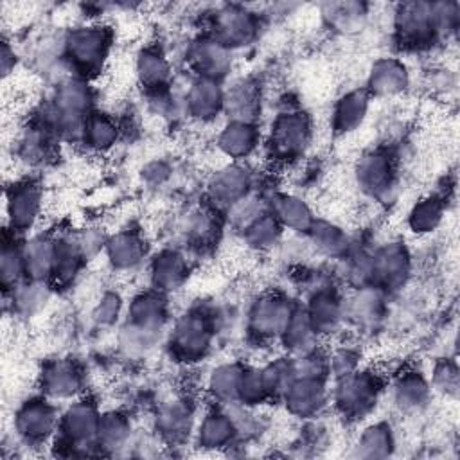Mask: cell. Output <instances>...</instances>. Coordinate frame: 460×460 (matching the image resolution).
I'll return each mask as SVG.
<instances>
[{
    "mask_svg": "<svg viewBox=\"0 0 460 460\" xmlns=\"http://www.w3.org/2000/svg\"><path fill=\"white\" fill-rule=\"evenodd\" d=\"M167 323L169 304L164 293L149 288L133 295L119 327V349L129 358L146 356L158 345Z\"/></svg>",
    "mask_w": 460,
    "mask_h": 460,
    "instance_id": "1",
    "label": "cell"
},
{
    "mask_svg": "<svg viewBox=\"0 0 460 460\" xmlns=\"http://www.w3.org/2000/svg\"><path fill=\"white\" fill-rule=\"evenodd\" d=\"M111 29L102 23L77 25L63 34V61L70 75L92 79L104 68L111 50Z\"/></svg>",
    "mask_w": 460,
    "mask_h": 460,
    "instance_id": "2",
    "label": "cell"
},
{
    "mask_svg": "<svg viewBox=\"0 0 460 460\" xmlns=\"http://www.w3.org/2000/svg\"><path fill=\"white\" fill-rule=\"evenodd\" d=\"M214 336V313L208 309L192 307L172 322L167 336V350L174 361L194 365L208 356Z\"/></svg>",
    "mask_w": 460,
    "mask_h": 460,
    "instance_id": "3",
    "label": "cell"
},
{
    "mask_svg": "<svg viewBox=\"0 0 460 460\" xmlns=\"http://www.w3.org/2000/svg\"><path fill=\"white\" fill-rule=\"evenodd\" d=\"M383 390L385 379L381 374L368 368H356L336 379L331 401L341 419L358 422L374 411Z\"/></svg>",
    "mask_w": 460,
    "mask_h": 460,
    "instance_id": "4",
    "label": "cell"
},
{
    "mask_svg": "<svg viewBox=\"0 0 460 460\" xmlns=\"http://www.w3.org/2000/svg\"><path fill=\"white\" fill-rule=\"evenodd\" d=\"M311 140V115L296 106H286L271 120L266 147L273 162L286 165L300 160L309 149Z\"/></svg>",
    "mask_w": 460,
    "mask_h": 460,
    "instance_id": "5",
    "label": "cell"
},
{
    "mask_svg": "<svg viewBox=\"0 0 460 460\" xmlns=\"http://www.w3.org/2000/svg\"><path fill=\"white\" fill-rule=\"evenodd\" d=\"M101 408L95 399L79 395L61 410L58 433L54 444L68 449L70 455H90V449H97V426Z\"/></svg>",
    "mask_w": 460,
    "mask_h": 460,
    "instance_id": "6",
    "label": "cell"
},
{
    "mask_svg": "<svg viewBox=\"0 0 460 460\" xmlns=\"http://www.w3.org/2000/svg\"><path fill=\"white\" fill-rule=\"evenodd\" d=\"M56 402L43 394L27 397L18 404L13 415V431L23 446L38 447L54 440L59 426Z\"/></svg>",
    "mask_w": 460,
    "mask_h": 460,
    "instance_id": "7",
    "label": "cell"
},
{
    "mask_svg": "<svg viewBox=\"0 0 460 460\" xmlns=\"http://www.w3.org/2000/svg\"><path fill=\"white\" fill-rule=\"evenodd\" d=\"M43 212V189L34 178H18L5 187V228L16 235L31 232Z\"/></svg>",
    "mask_w": 460,
    "mask_h": 460,
    "instance_id": "8",
    "label": "cell"
},
{
    "mask_svg": "<svg viewBox=\"0 0 460 460\" xmlns=\"http://www.w3.org/2000/svg\"><path fill=\"white\" fill-rule=\"evenodd\" d=\"M296 302L279 291H268L257 296L246 316V329L257 341H279Z\"/></svg>",
    "mask_w": 460,
    "mask_h": 460,
    "instance_id": "9",
    "label": "cell"
},
{
    "mask_svg": "<svg viewBox=\"0 0 460 460\" xmlns=\"http://www.w3.org/2000/svg\"><path fill=\"white\" fill-rule=\"evenodd\" d=\"M354 178L363 194L388 203L397 189L395 160L386 149H370L356 162Z\"/></svg>",
    "mask_w": 460,
    "mask_h": 460,
    "instance_id": "10",
    "label": "cell"
},
{
    "mask_svg": "<svg viewBox=\"0 0 460 460\" xmlns=\"http://www.w3.org/2000/svg\"><path fill=\"white\" fill-rule=\"evenodd\" d=\"M261 31V18L244 5H221L212 16L208 34L219 40L230 50L243 49L257 40Z\"/></svg>",
    "mask_w": 460,
    "mask_h": 460,
    "instance_id": "11",
    "label": "cell"
},
{
    "mask_svg": "<svg viewBox=\"0 0 460 460\" xmlns=\"http://www.w3.org/2000/svg\"><path fill=\"white\" fill-rule=\"evenodd\" d=\"M394 31L397 41L404 49H424L431 45L438 36V27L433 14V4L410 2L401 4L394 16Z\"/></svg>",
    "mask_w": 460,
    "mask_h": 460,
    "instance_id": "12",
    "label": "cell"
},
{
    "mask_svg": "<svg viewBox=\"0 0 460 460\" xmlns=\"http://www.w3.org/2000/svg\"><path fill=\"white\" fill-rule=\"evenodd\" d=\"M253 192V172L241 162L219 167L207 181V199L216 210H230Z\"/></svg>",
    "mask_w": 460,
    "mask_h": 460,
    "instance_id": "13",
    "label": "cell"
},
{
    "mask_svg": "<svg viewBox=\"0 0 460 460\" xmlns=\"http://www.w3.org/2000/svg\"><path fill=\"white\" fill-rule=\"evenodd\" d=\"M368 286H374L385 293L402 288L410 275L411 259L404 244L388 243L372 255L367 257Z\"/></svg>",
    "mask_w": 460,
    "mask_h": 460,
    "instance_id": "14",
    "label": "cell"
},
{
    "mask_svg": "<svg viewBox=\"0 0 460 460\" xmlns=\"http://www.w3.org/2000/svg\"><path fill=\"white\" fill-rule=\"evenodd\" d=\"M38 390L54 402L74 401L75 397L83 395L84 372L74 359H49L41 365L38 374Z\"/></svg>",
    "mask_w": 460,
    "mask_h": 460,
    "instance_id": "15",
    "label": "cell"
},
{
    "mask_svg": "<svg viewBox=\"0 0 460 460\" xmlns=\"http://www.w3.org/2000/svg\"><path fill=\"white\" fill-rule=\"evenodd\" d=\"M234 50L225 47L212 34H201L194 38L185 52V61L194 77H205L223 81L234 65Z\"/></svg>",
    "mask_w": 460,
    "mask_h": 460,
    "instance_id": "16",
    "label": "cell"
},
{
    "mask_svg": "<svg viewBox=\"0 0 460 460\" xmlns=\"http://www.w3.org/2000/svg\"><path fill=\"white\" fill-rule=\"evenodd\" d=\"M196 424L194 402L185 395L169 399L156 408L155 431L169 446H180L192 438Z\"/></svg>",
    "mask_w": 460,
    "mask_h": 460,
    "instance_id": "17",
    "label": "cell"
},
{
    "mask_svg": "<svg viewBox=\"0 0 460 460\" xmlns=\"http://www.w3.org/2000/svg\"><path fill=\"white\" fill-rule=\"evenodd\" d=\"M305 314L318 338L336 334L347 316V304L341 293L332 286H318L304 304Z\"/></svg>",
    "mask_w": 460,
    "mask_h": 460,
    "instance_id": "18",
    "label": "cell"
},
{
    "mask_svg": "<svg viewBox=\"0 0 460 460\" xmlns=\"http://www.w3.org/2000/svg\"><path fill=\"white\" fill-rule=\"evenodd\" d=\"M289 415L296 419H316L331 402L327 379L296 376L280 397Z\"/></svg>",
    "mask_w": 460,
    "mask_h": 460,
    "instance_id": "19",
    "label": "cell"
},
{
    "mask_svg": "<svg viewBox=\"0 0 460 460\" xmlns=\"http://www.w3.org/2000/svg\"><path fill=\"white\" fill-rule=\"evenodd\" d=\"M225 108V86L221 81L192 77L183 93V113L198 122L216 120Z\"/></svg>",
    "mask_w": 460,
    "mask_h": 460,
    "instance_id": "20",
    "label": "cell"
},
{
    "mask_svg": "<svg viewBox=\"0 0 460 460\" xmlns=\"http://www.w3.org/2000/svg\"><path fill=\"white\" fill-rule=\"evenodd\" d=\"M239 428L230 411L219 408L208 410L196 424L194 444L203 451H223L235 444Z\"/></svg>",
    "mask_w": 460,
    "mask_h": 460,
    "instance_id": "21",
    "label": "cell"
},
{
    "mask_svg": "<svg viewBox=\"0 0 460 460\" xmlns=\"http://www.w3.org/2000/svg\"><path fill=\"white\" fill-rule=\"evenodd\" d=\"M261 84L255 77H237L225 88L223 113L228 120H243L257 124L261 113Z\"/></svg>",
    "mask_w": 460,
    "mask_h": 460,
    "instance_id": "22",
    "label": "cell"
},
{
    "mask_svg": "<svg viewBox=\"0 0 460 460\" xmlns=\"http://www.w3.org/2000/svg\"><path fill=\"white\" fill-rule=\"evenodd\" d=\"M104 255L113 271H133L142 266L147 255L146 241L137 230H119L108 235L104 244Z\"/></svg>",
    "mask_w": 460,
    "mask_h": 460,
    "instance_id": "23",
    "label": "cell"
},
{
    "mask_svg": "<svg viewBox=\"0 0 460 460\" xmlns=\"http://www.w3.org/2000/svg\"><path fill=\"white\" fill-rule=\"evenodd\" d=\"M151 288L167 295L183 286L189 275V261L176 248H162L149 261Z\"/></svg>",
    "mask_w": 460,
    "mask_h": 460,
    "instance_id": "24",
    "label": "cell"
},
{
    "mask_svg": "<svg viewBox=\"0 0 460 460\" xmlns=\"http://www.w3.org/2000/svg\"><path fill=\"white\" fill-rule=\"evenodd\" d=\"M135 75L146 93L172 86V65L165 50L160 45L142 47L135 58Z\"/></svg>",
    "mask_w": 460,
    "mask_h": 460,
    "instance_id": "25",
    "label": "cell"
},
{
    "mask_svg": "<svg viewBox=\"0 0 460 460\" xmlns=\"http://www.w3.org/2000/svg\"><path fill=\"white\" fill-rule=\"evenodd\" d=\"M372 97L365 88H354L338 97L331 111V129L336 137H345L359 129L368 115Z\"/></svg>",
    "mask_w": 460,
    "mask_h": 460,
    "instance_id": "26",
    "label": "cell"
},
{
    "mask_svg": "<svg viewBox=\"0 0 460 460\" xmlns=\"http://www.w3.org/2000/svg\"><path fill=\"white\" fill-rule=\"evenodd\" d=\"M433 390L429 379L417 368L401 370L392 381V401L404 413H417L428 406Z\"/></svg>",
    "mask_w": 460,
    "mask_h": 460,
    "instance_id": "27",
    "label": "cell"
},
{
    "mask_svg": "<svg viewBox=\"0 0 460 460\" xmlns=\"http://www.w3.org/2000/svg\"><path fill=\"white\" fill-rule=\"evenodd\" d=\"M410 86V72L397 58H377L368 72L365 90L370 97H394Z\"/></svg>",
    "mask_w": 460,
    "mask_h": 460,
    "instance_id": "28",
    "label": "cell"
},
{
    "mask_svg": "<svg viewBox=\"0 0 460 460\" xmlns=\"http://www.w3.org/2000/svg\"><path fill=\"white\" fill-rule=\"evenodd\" d=\"M261 144L259 126L243 120H226L219 129L216 146L232 162H243L250 158Z\"/></svg>",
    "mask_w": 460,
    "mask_h": 460,
    "instance_id": "29",
    "label": "cell"
},
{
    "mask_svg": "<svg viewBox=\"0 0 460 460\" xmlns=\"http://www.w3.org/2000/svg\"><path fill=\"white\" fill-rule=\"evenodd\" d=\"M88 262L84 257L75 234L54 235V266L50 286L52 288H68L74 284L83 266Z\"/></svg>",
    "mask_w": 460,
    "mask_h": 460,
    "instance_id": "30",
    "label": "cell"
},
{
    "mask_svg": "<svg viewBox=\"0 0 460 460\" xmlns=\"http://www.w3.org/2000/svg\"><path fill=\"white\" fill-rule=\"evenodd\" d=\"M268 212H271L284 230H291L296 234H305L311 223L314 221V214L309 203L291 192H273L268 199Z\"/></svg>",
    "mask_w": 460,
    "mask_h": 460,
    "instance_id": "31",
    "label": "cell"
},
{
    "mask_svg": "<svg viewBox=\"0 0 460 460\" xmlns=\"http://www.w3.org/2000/svg\"><path fill=\"white\" fill-rule=\"evenodd\" d=\"M309 246L327 259H343L350 250L349 234L334 221L314 217L305 232Z\"/></svg>",
    "mask_w": 460,
    "mask_h": 460,
    "instance_id": "32",
    "label": "cell"
},
{
    "mask_svg": "<svg viewBox=\"0 0 460 460\" xmlns=\"http://www.w3.org/2000/svg\"><path fill=\"white\" fill-rule=\"evenodd\" d=\"M133 435L131 417L122 410H104L99 417L97 426V449L101 453H115L129 446Z\"/></svg>",
    "mask_w": 460,
    "mask_h": 460,
    "instance_id": "33",
    "label": "cell"
},
{
    "mask_svg": "<svg viewBox=\"0 0 460 460\" xmlns=\"http://www.w3.org/2000/svg\"><path fill=\"white\" fill-rule=\"evenodd\" d=\"M25 279L50 282L54 266V235L36 234L23 241Z\"/></svg>",
    "mask_w": 460,
    "mask_h": 460,
    "instance_id": "34",
    "label": "cell"
},
{
    "mask_svg": "<svg viewBox=\"0 0 460 460\" xmlns=\"http://www.w3.org/2000/svg\"><path fill=\"white\" fill-rule=\"evenodd\" d=\"M244 363L241 361H223L217 363L207 376V394L217 406H228L237 402V390L241 376L244 372Z\"/></svg>",
    "mask_w": 460,
    "mask_h": 460,
    "instance_id": "35",
    "label": "cell"
},
{
    "mask_svg": "<svg viewBox=\"0 0 460 460\" xmlns=\"http://www.w3.org/2000/svg\"><path fill=\"white\" fill-rule=\"evenodd\" d=\"M395 449V433L388 420L370 422L361 429L352 446V456L358 458H386Z\"/></svg>",
    "mask_w": 460,
    "mask_h": 460,
    "instance_id": "36",
    "label": "cell"
},
{
    "mask_svg": "<svg viewBox=\"0 0 460 460\" xmlns=\"http://www.w3.org/2000/svg\"><path fill=\"white\" fill-rule=\"evenodd\" d=\"M119 138L120 126L117 124V120L108 113L93 110L86 117L79 144H83V147L92 153H106L115 147Z\"/></svg>",
    "mask_w": 460,
    "mask_h": 460,
    "instance_id": "37",
    "label": "cell"
},
{
    "mask_svg": "<svg viewBox=\"0 0 460 460\" xmlns=\"http://www.w3.org/2000/svg\"><path fill=\"white\" fill-rule=\"evenodd\" d=\"M279 341H280L282 349L286 350V354H289V356H298V354L307 352L318 345V336L311 327V322L305 314L304 305L296 304Z\"/></svg>",
    "mask_w": 460,
    "mask_h": 460,
    "instance_id": "38",
    "label": "cell"
},
{
    "mask_svg": "<svg viewBox=\"0 0 460 460\" xmlns=\"http://www.w3.org/2000/svg\"><path fill=\"white\" fill-rule=\"evenodd\" d=\"M446 217V198L440 194H428L413 203L406 223L415 235H428L435 232Z\"/></svg>",
    "mask_w": 460,
    "mask_h": 460,
    "instance_id": "39",
    "label": "cell"
},
{
    "mask_svg": "<svg viewBox=\"0 0 460 460\" xmlns=\"http://www.w3.org/2000/svg\"><path fill=\"white\" fill-rule=\"evenodd\" d=\"M244 244L253 252H270L282 243L284 228L271 212H264L248 223L243 230Z\"/></svg>",
    "mask_w": 460,
    "mask_h": 460,
    "instance_id": "40",
    "label": "cell"
},
{
    "mask_svg": "<svg viewBox=\"0 0 460 460\" xmlns=\"http://www.w3.org/2000/svg\"><path fill=\"white\" fill-rule=\"evenodd\" d=\"M23 241L20 235L13 234L11 230H4V243L0 253V277L4 293L11 291L18 282L25 279V266H23Z\"/></svg>",
    "mask_w": 460,
    "mask_h": 460,
    "instance_id": "41",
    "label": "cell"
},
{
    "mask_svg": "<svg viewBox=\"0 0 460 460\" xmlns=\"http://www.w3.org/2000/svg\"><path fill=\"white\" fill-rule=\"evenodd\" d=\"M50 282L23 279L11 291L4 293V296H11L13 311H16L20 316H32L45 305L50 296Z\"/></svg>",
    "mask_w": 460,
    "mask_h": 460,
    "instance_id": "42",
    "label": "cell"
},
{
    "mask_svg": "<svg viewBox=\"0 0 460 460\" xmlns=\"http://www.w3.org/2000/svg\"><path fill=\"white\" fill-rule=\"evenodd\" d=\"M217 232H219V217L216 208L212 207L194 208L187 214V219L183 223V234L190 244L205 246L216 239Z\"/></svg>",
    "mask_w": 460,
    "mask_h": 460,
    "instance_id": "43",
    "label": "cell"
},
{
    "mask_svg": "<svg viewBox=\"0 0 460 460\" xmlns=\"http://www.w3.org/2000/svg\"><path fill=\"white\" fill-rule=\"evenodd\" d=\"M261 370H262V377H264V383H266L271 401H280V397L284 395L288 386L296 377L295 361H293V356H289V354L279 356V358L268 361L264 367H261Z\"/></svg>",
    "mask_w": 460,
    "mask_h": 460,
    "instance_id": "44",
    "label": "cell"
},
{
    "mask_svg": "<svg viewBox=\"0 0 460 460\" xmlns=\"http://www.w3.org/2000/svg\"><path fill=\"white\" fill-rule=\"evenodd\" d=\"M268 401L271 399L262 377V370L259 367L246 365L237 390V404L246 408H257Z\"/></svg>",
    "mask_w": 460,
    "mask_h": 460,
    "instance_id": "45",
    "label": "cell"
},
{
    "mask_svg": "<svg viewBox=\"0 0 460 460\" xmlns=\"http://www.w3.org/2000/svg\"><path fill=\"white\" fill-rule=\"evenodd\" d=\"M429 386H431L433 392H437L444 397L456 399L458 397V367H456V361L451 359V358L438 359L431 368Z\"/></svg>",
    "mask_w": 460,
    "mask_h": 460,
    "instance_id": "46",
    "label": "cell"
},
{
    "mask_svg": "<svg viewBox=\"0 0 460 460\" xmlns=\"http://www.w3.org/2000/svg\"><path fill=\"white\" fill-rule=\"evenodd\" d=\"M327 13L325 18L329 20V23L341 31V32H349L354 31L361 25V22L365 20V9L361 4H354V2H347V4H329L327 5Z\"/></svg>",
    "mask_w": 460,
    "mask_h": 460,
    "instance_id": "47",
    "label": "cell"
},
{
    "mask_svg": "<svg viewBox=\"0 0 460 460\" xmlns=\"http://www.w3.org/2000/svg\"><path fill=\"white\" fill-rule=\"evenodd\" d=\"M124 313H126V307L120 293L104 291L95 302V305L92 307V320L99 327H111L120 320Z\"/></svg>",
    "mask_w": 460,
    "mask_h": 460,
    "instance_id": "48",
    "label": "cell"
},
{
    "mask_svg": "<svg viewBox=\"0 0 460 460\" xmlns=\"http://www.w3.org/2000/svg\"><path fill=\"white\" fill-rule=\"evenodd\" d=\"M359 368V352L350 345H340L329 350V374L336 379Z\"/></svg>",
    "mask_w": 460,
    "mask_h": 460,
    "instance_id": "49",
    "label": "cell"
},
{
    "mask_svg": "<svg viewBox=\"0 0 460 460\" xmlns=\"http://www.w3.org/2000/svg\"><path fill=\"white\" fill-rule=\"evenodd\" d=\"M171 176V167L164 160H153L142 167V180L149 185H162Z\"/></svg>",
    "mask_w": 460,
    "mask_h": 460,
    "instance_id": "50",
    "label": "cell"
},
{
    "mask_svg": "<svg viewBox=\"0 0 460 460\" xmlns=\"http://www.w3.org/2000/svg\"><path fill=\"white\" fill-rule=\"evenodd\" d=\"M0 65H2V75L7 77L11 74V70L16 65V56H14V49L11 47V43L7 40H2V52H0Z\"/></svg>",
    "mask_w": 460,
    "mask_h": 460,
    "instance_id": "51",
    "label": "cell"
}]
</instances>
